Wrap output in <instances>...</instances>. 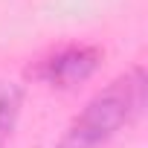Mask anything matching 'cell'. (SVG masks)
<instances>
[{
  "mask_svg": "<svg viewBox=\"0 0 148 148\" xmlns=\"http://www.w3.org/2000/svg\"><path fill=\"white\" fill-rule=\"evenodd\" d=\"M145 93H148L145 67L136 64L125 70L96 96L87 99V105L73 116L55 148H105L110 139H116L142 116Z\"/></svg>",
  "mask_w": 148,
  "mask_h": 148,
  "instance_id": "6da1fadb",
  "label": "cell"
},
{
  "mask_svg": "<svg viewBox=\"0 0 148 148\" xmlns=\"http://www.w3.org/2000/svg\"><path fill=\"white\" fill-rule=\"evenodd\" d=\"M105 52L99 47L90 44H64L47 55H41L32 67H29V76L47 87L55 90H73L84 82H90L99 67H102Z\"/></svg>",
  "mask_w": 148,
  "mask_h": 148,
  "instance_id": "7a4b0ae2",
  "label": "cell"
},
{
  "mask_svg": "<svg viewBox=\"0 0 148 148\" xmlns=\"http://www.w3.org/2000/svg\"><path fill=\"white\" fill-rule=\"evenodd\" d=\"M21 110H23V87L18 82L0 79V148L9 145V139L18 128Z\"/></svg>",
  "mask_w": 148,
  "mask_h": 148,
  "instance_id": "3957f363",
  "label": "cell"
}]
</instances>
